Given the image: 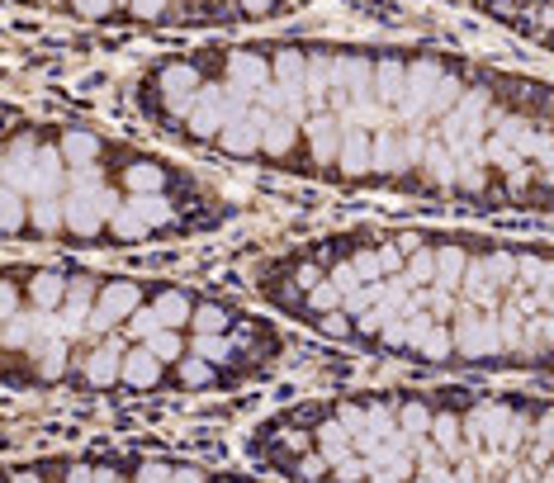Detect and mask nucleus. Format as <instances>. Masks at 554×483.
Segmentation results:
<instances>
[{
    "label": "nucleus",
    "mask_w": 554,
    "mask_h": 483,
    "mask_svg": "<svg viewBox=\"0 0 554 483\" xmlns=\"http://www.w3.org/2000/svg\"><path fill=\"white\" fill-rule=\"evenodd\" d=\"M0 483H5V479H0Z\"/></svg>",
    "instance_id": "nucleus-7"
},
{
    "label": "nucleus",
    "mask_w": 554,
    "mask_h": 483,
    "mask_svg": "<svg viewBox=\"0 0 554 483\" xmlns=\"http://www.w3.org/2000/svg\"><path fill=\"white\" fill-rule=\"evenodd\" d=\"M256 450L294 483H554V398L346 394L285 412Z\"/></svg>",
    "instance_id": "nucleus-3"
},
{
    "label": "nucleus",
    "mask_w": 554,
    "mask_h": 483,
    "mask_svg": "<svg viewBox=\"0 0 554 483\" xmlns=\"http://www.w3.org/2000/svg\"><path fill=\"white\" fill-rule=\"evenodd\" d=\"M488 15L554 53V0H479Z\"/></svg>",
    "instance_id": "nucleus-5"
},
{
    "label": "nucleus",
    "mask_w": 554,
    "mask_h": 483,
    "mask_svg": "<svg viewBox=\"0 0 554 483\" xmlns=\"http://www.w3.org/2000/svg\"><path fill=\"white\" fill-rule=\"evenodd\" d=\"M275 304L379 356L554 375V247L498 237L356 233L280 256Z\"/></svg>",
    "instance_id": "nucleus-2"
},
{
    "label": "nucleus",
    "mask_w": 554,
    "mask_h": 483,
    "mask_svg": "<svg viewBox=\"0 0 554 483\" xmlns=\"http://www.w3.org/2000/svg\"><path fill=\"white\" fill-rule=\"evenodd\" d=\"M0 233H29V199L0 185Z\"/></svg>",
    "instance_id": "nucleus-6"
},
{
    "label": "nucleus",
    "mask_w": 554,
    "mask_h": 483,
    "mask_svg": "<svg viewBox=\"0 0 554 483\" xmlns=\"http://www.w3.org/2000/svg\"><path fill=\"white\" fill-rule=\"evenodd\" d=\"M43 483H247L237 474H209L199 465H176V460H133V465H62L57 474L38 469Z\"/></svg>",
    "instance_id": "nucleus-4"
},
{
    "label": "nucleus",
    "mask_w": 554,
    "mask_h": 483,
    "mask_svg": "<svg viewBox=\"0 0 554 483\" xmlns=\"http://www.w3.org/2000/svg\"><path fill=\"white\" fill-rule=\"evenodd\" d=\"M161 124L233 161L554 209V86L441 53L261 43L161 62Z\"/></svg>",
    "instance_id": "nucleus-1"
}]
</instances>
